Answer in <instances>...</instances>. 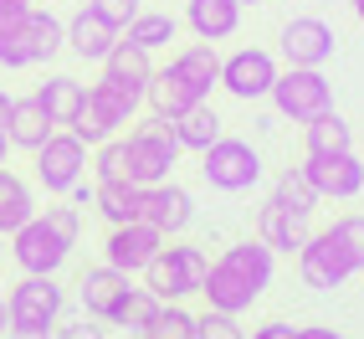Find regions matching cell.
<instances>
[{"instance_id":"obj_1","label":"cell","mask_w":364,"mask_h":339,"mask_svg":"<svg viewBox=\"0 0 364 339\" xmlns=\"http://www.w3.org/2000/svg\"><path fill=\"white\" fill-rule=\"evenodd\" d=\"M205 273H210V257L196 247V241H175L169 236L154 252V262L144 268V288H154L164 303H185V298L200 293Z\"/></svg>"},{"instance_id":"obj_2","label":"cell","mask_w":364,"mask_h":339,"mask_svg":"<svg viewBox=\"0 0 364 339\" xmlns=\"http://www.w3.org/2000/svg\"><path fill=\"white\" fill-rule=\"evenodd\" d=\"M200 175H205L210 190H221V196H241V190H252V185L267 175V170H262L257 144L221 134L210 150H200Z\"/></svg>"},{"instance_id":"obj_3","label":"cell","mask_w":364,"mask_h":339,"mask_svg":"<svg viewBox=\"0 0 364 339\" xmlns=\"http://www.w3.org/2000/svg\"><path fill=\"white\" fill-rule=\"evenodd\" d=\"M267 98H272L277 118H287V124H308L313 113L333 108V83L323 78V67H282Z\"/></svg>"},{"instance_id":"obj_4","label":"cell","mask_w":364,"mask_h":339,"mask_svg":"<svg viewBox=\"0 0 364 339\" xmlns=\"http://www.w3.org/2000/svg\"><path fill=\"white\" fill-rule=\"evenodd\" d=\"M6 308H11V329H57L67 308V288L46 273H21V283L6 293Z\"/></svg>"},{"instance_id":"obj_5","label":"cell","mask_w":364,"mask_h":339,"mask_svg":"<svg viewBox=\"0 0 364 339\" xmlns=\"http://www.w3.org/2000/svg\"><path fill=\"white\" fill-rule=\"evenodd\" d=\"M11 257H16L21 273H46V278H57V273L67 268V257H72V241L36 211L26 226L11 231Z\"/></svg>"},{"instance_id":"obj_6","label":"cell","mask_w":364,"mask_h":339,"mask_svg":"<svg viewBox=\"0 0 364 339\" xmlns=\"http://www.w3.org/2000/svg\"><path fill=\"white\" fill-rule=\"evenodd\" d=\"M31 160H36V180H41L46 196H67V190L87 175V144L72 129H52Z\"/></svg>"},{"instance_id":"obj_7","label":"cell","mask_w":364,"mask_h":339,"mask_svg":"<svg viewBox=\"0 0 364 339\" xmlns=\"http://www.w3.org/2000/svg\"><path fill=\"white\" fill-rule=\"evenodd\" d=\"M277 57L267 52V46H241V52L221 57V88L231 93L236 103H262L267 93L277 83Z\"/></svg>"},{"instance_id":"obj_8","label":"cell","mask_w":364,"mask_h":339,"mask_svg":"<svg viewBox=\"0 0 364 339\" xmlns=\"http://www.w3.org/2000/svg\"><path fill=\"white\" fill-rule=\"evenodd\" d=\"M298 278L313 293H333V288H344L354 278V268H349V257H344L333 231H308V241L298 247Z\"/></svg>"},{"instance_id":"obj_9","label":"cell","mask_w":364,"mask_h":339,"mask_svg":"<svg viewBox=\"0 0 364 339\" xmlns=\"http://www.w3.org/2000/svg\"><path fill=\"white\" fill-rule=\"evenodd\" d=\"M139 221L159 226L164 236H185L190 221H196V201H190V190L175 185V180L139 185Z\"/></svg>"},{"instance_id":"obj_10","label":"cell","mask_w":364,"mask_h":339,"mask_svg":"<svg viewBox=\"0 0 364 339\" xmlns=\"http://www.w3.org/2000/svg\"><path fill=\"white\" fill-rule=\"evenodd\" d=\"M318 201H354L364 190V155L359 150H338V155H308L303 160Z\"/></svg>"},{"instance_id":"obj_11","label":"cell","mask_w":364,"mask_h":339,"mask_svg":"<svg viewBox=\"0 0 364 339\" xmlns=\"http://www.w3.org/2000/svg\"><path fill=\"white\" fill-rule=\"evenodd\" d=\"M164 231L159 226H149V221H139V216H134V221H124V226H108V241H103V262H113V268L118 273H144V268H149V262H154V252L164 247Z\"/></svg>"},{"instance_id":"obj_12","label":"cell","mask_w":364,"mask_h":339,"mask_svg":"<svg viewBox=\"0 0 364 339\" xmlns=\"http://www.w3.org/2000/svg\"><path fill=\"white\" fill-rule=\"evenodd\" d=\"M277 46H282V62L287 67H328L338 36H333L328 21H318V16H293L282 26Z\"/></svg>"},{"instance_id":"obj_13","label":"cell","mask_w":364,"mask_h":339,"mask_svg":"<svg viewBox=\"0 0 364 339\" xmlns=\"http://www.w3.org/2000/svg\"><path fill=\"white\" fill-rule=\"evenodd\" d=\"M124 150H129V180L134 185H154V180H169V170L180 165V144H169V139H154V134H139L129 129L124 134Z\"/></svg>"},{"instance_id":"obj_14","label":"cell","mask_w":364,"mask_h":339,"mask_svg":"<svg viewBox=\"0 0 364 339\" xmlns=\"http://www.w3.org/2000/svg\"><path fill=\"white\" fill-rule=\"evenodd\" d=\"M129 273H118L113 262H98V268H82V278H77V288H72V293H77V308L87 313V319H103L108 324V313L118 308V298L129 293Z\"/></svg>"},{"instance_id":"obj_15","label":"cell","mask_w":364,"mask_h":339,"mask_svg":"<svg viewBox=\"0 0 364 339\" xmlns=\"http://www.w3.org/2000/svg\"><path fill=\"white\" fill-rule=\"evenodd\" d=\"M180 26H190L196 41H231L241 31V0H185Z\"/></svg>"},{"instance_id":"obj_16","label":"cell","mask_w":364,"mask_h":339,"mask_svg":"<svg viewBox=\"0 0 364 339\" xmlns=\"http://www.w3.org/2000/svg\"><path fill=\"white\" fill-rule=\"evenodd\" d=\"M57 52H67V21L31 6L21 16V57H26V67H46Z\"/></svg>"},{"instance_id":"obj_17","label":"cell","mask_w":364,"mask_h":339,"mask_svg":"<svg viewBox=\"0 0 364 339\" xmlns=\"http://www.w3.org/2000/svg\"><path fill=\"white\" fill-rule=\"evenodd\" d=\"M118 36H124V31H118L113 21H103L92 6H82L77 16L67 21V52H72V57H82V62H103V57L113 52V41H118Z\"/></svg>"},{"instance_id":"obj_18","label":"cell","mask_w":364,"mask_h":339,"mask_svg":"<svg viewBox=\"0 0 364 339\" xmlns=\"http://www.w3.org/2000/svg\"><path fill=\"white\" fill-rule=\"evenodd\" d=\"M52 129H57V124H52V113L41 108L36 93H31V98H11V118H6V144H11V150L36 155Z\"/></svg>"},{"instance_id":"obj_19","label":"cell","mask_w":364,"mask_h":339,"mask_svg":"<svg viewBox=\"0 0 364 339\" xmlns=\"http://www.w3.org/2000/svg\"><path fill=\"white\" fill-rule=\"evenodd\" d=\"M87 108L98 113L108 129L124 134L134 118L144 113V93H134V88H124V83H113V78H98V83L87 88Z\"/></svg>"},{"instance_id":"obj_20","label":"cell","mask_w":364,"mask_h":339,"mask_svg":"<svg viewBox=\"0 0 364 339\" xmlns=\"http://www.w3.org/2000/svg\"><path fill=\"white\" fill-rule=\"evenodd\" d=\"M257 236H262L272 252H287V257H298V247L308 241V216L287 211L282 201H267V206L257 211Z\"/></svg>"},{"instance_id":"obj_21","label":"cell","mask_w":364,"mask_h":339,"mask_svg":"<svg viewBox=\"0 0 364 339\" xmlns=\"http://www.w3.org/2000/svg\"><path fill=\"white\" fill-rule=\"evenodd\" d=\"M200 103V93L190 88L175 67H154V78L144 83V108H154V113H169V118H180L185 108H196Z\"/></svg>"},{"instance_id":"obj_22","label":"cell","mask_w":364,"mask_h":339,"mask_svg":"<svg viewBox=\"0 0 364 339\" xmlns=\"http://www.w3.org/2000/svg\"><path fill=\"white\" fill-rule=\"evenodd\" d=\"M169 67H175L180 78L200 93V98H210V88H221V52H215L210 41H190V46H180V52L169 57Z\"/></svg>"},{"instance_id":"obj_23","label":"cell","mask_w":364,"mask_h":339,"mask_svg":"<svg viewBox=\"0 0 364 339\" xmlns=\"http://www.w3.org/2000/svg\"><path fill=\"white\" fill-rule=\"evenodd\" d=\"M98 67H103V78H113V83H124V88L144 93V83L154 78V52H144V46H134L129 36H118L113 52H108Z\"/></svg>"},{"instance_id":"obj_24","label":"cell","mask_w":364,"mask_h":339,"mask_svg":"<svg viewBox=\"0 0 364 339\" xmlns=\"http://www.w3.org/2000/svg\"><path fill=\"white\" fill-rule=\"evenodd\" d=\"M36 98H41V108H46V113H52V124H57V129H67L72 118L82 113V103H87V83L67 78V72H52V78L36 88Z\"/></svg>"},{"instance_id":"obj_25","label":"cell","mask_w":364,"mask_h":339,"mask_svg":"<svg viewBox=\"0 0 364 339\" xmlns=\"http://www.w3.org/2000/svg\"><path fill=\"white\" fill-rule=\"evenodd\" d=\"M303 144H308V155H338V150H354V129L338 108H323L303 124Z\"/></svg>"},{"instance_id":"obj_26","label":"cell","mask_w":364,"mask_h":339,"mask_svg":"<svg viewBox=\"0 0 364 339\" xmlns=\"http://www.w3.org/2000/svg\"><path fill=\"white\" fill-rule=\"evenodd\" d=\"M92 211L108 226H124L139 216V185L134 180H92Z\"/></svg>"},{"instance_id":"obj_27","label":"cell","mask_w":364,"mask_h":339,"mask_svg":"<svg viewBox=\"0 0 364 339\" xmlns=\"http://www.w3.org/2000/svg\"><path fill=\"white\" fill-rule=\"evenodd\" d=\"M221 124H226V118L215 113L205 98H200L196 108H185V113L175 118V134H180V144H185V155H200V150H210V144L226 134Z\"/></svg>"},{"instance_id":"obj_28","label":"cell","mask_w":364,"mask_h":339,"mask_svg":"<svg viewBox=\"0 0 364 339\" xmlns=\"http://www.w3.org/2000/svg\"><path fill=\"white\" fill-rule=\"evenodd\" d=\"M36 216V196H31V185L16 175V170L0 165V231H16V226H26Z\"/></svg>"},{"instance_id":"obj_29","label":"cell","mask_w":364,"mask_h":339,"mask_svg":"<svg viewBox=\"0 0 364 339\" xmlns=\"http://www.w3.org/2000/svg\"><path fill=\"white\" fill-rule=\"evenodd\" d=\"M159 303H164V298L154 293V288H129V293H124V298H118V308L108 313V324L139 339L144 329H149V324H154V313H159Z\"/></svg>"},{"instance_id":"obj_30","label":"cell","mask_w":364,"mask_h":339,"mask_svg":"<svg viewBox=\"0 0 364 339\" xmlns=\"http://www.w3.org/2000/svg\"><path fill=\"white\" fill-rule=\"evenodd\" d=\"M124 36L134 46H144V52H159V46L180 41V16H169V11H139L124 26Z\"/></svg>"},{"instance_id":"obj_31","label":"cell","mask_w":364,"mask_h":339,"mask_svg":"<svg viewBox=\"0 0 364 339\" xmlns=\"http://www.w3.org/2000/svg\"><path fill=\"white\" fill-rule=\"evenodd\" d=\"M272 201H282L287 211H298V216H313V211H318V190H313L303 165H287V170H277V180H272Z\"/></svg>"},{"instance_id":"obj_32","label":"cell","mask_w":364,"mask_h":339,"mask_svg":"<svg viewBox=\"0 0 364 339\" xmlns=\"http://www.w3.org/2000/svg\"><path fill=\"white\" fill-rule=\"evenodd\" d=\"M139 339H196V313H190L185 303H159L154 324L144 329Z\"/></svg>"},{"instance_id":"obj_33","label":"cell","mask_w":364,"mask_h":339,"mask_svg":"<svg viewBox=\"0 0 364 339\" xmlns=\"http://www.w3.org/2000/svg\"><path fill=\"white\" fill-rule=\"evenodd\" d=\"M92 180H129V150H124V134L103 139L98 150H92Z\"/></svg>"},{"instance_id":"obj_34","label":"cell","mask_w":364,"mask_h":339,"mask_svg":"<svg viewBox=\"0 0 364 339\" xmlns=\"http://www.w3.org/2000/svg\"><path fill=\"white\" fill-rule=\"evenodd\" d=\"M328 231L338 236V247H344L349 268H354V273H364V216H359V211H354V216H338Z\"/></svg>"},{"instance_id":"obj_35","label":"cell","mask_w":364,"mask_h":339,"mask_svg":"<svg viewBox=\"0 0 364 339\" xmlns=\"http://www.w3.org/2000/svg\"><path fill=\"white\" fill-rule=\"evenodd\" d=\"M21 16L16 6H0V67H26V57H21Z\"/></svg>"},{"instance_id":"obj_36","label":"cell","mask_w":364,"mask_h":339,"mask_svg":"<svg viewBox=\"0 0 364 339\" xmlns=\"http://www.w3.org/2000/svg\"><path fill=\"white\" fill-rule=\"evenodd\" d=\"M196 339H247V329H241V313H221V308L196 313Z\"/></svg>"},{"instance_id":"obj_37","label":"cell","mask_w":364,"mask_h":339,"mask_svg":"<svg viewBox=\"0 0 364 339\" xmlns=\"http://www.w3.org/2000/svg\"><path fill=\"white\" fill-rule=\"evenodd\" d=\"M52 339H108V334H103V319H87V313H77V319H57Z\"/></svg>"},{"instance_id":"obj_38","label":"cell","mask_w":364,"mask_h":339,"mask_svg":"<svg viewBox=\"0 0 364 339\" xmlns=\"http://www.w3.org/2000/svg\"><path fill=\"white\" fill-rule=\"evenodd\" d=\"M87 6H92V11H98L103 21H113V26H118V31H124V26H129V21H134V16L144 11V0H87Z\"/></svg>"},{"instance_id":"obj_39","label":"cell","mask_w":364,"mask_h":339,"mask_svg":"<svg viewBox=\"0 0 364 339\" xmlns=\"http://www.w3.org/2000/svg\"><path fill=\"white\" fill-rule=\"evenodd\" d=\"M41 216H46V221H52L67 241H72V247H77V236H82V211H77V206H46Z\"/></svg>"},{"instance_id":"obj_40","label":"cell","mask_w":364,"mask_h":339,"mask_svg":"<svg viewBox=\"0 0 364 339\" xmlns=\"http://www.w3.org/2000/svg\"><path fill=\"white\" fill-rule=\"evenodd\" d=\"M293 334H298L293 324H282V319H267V324H262V329H252L247 339H293Z\"/></svg>"},{"instance_id":"obj_41","label":"cell","mask_w":364,"mask_h":339,"mask_svg":"<svg viewBox=\"0 0 364 339\" xmlns=\"http://www.w3.org/2000/svg\"><path fill=\"white\" fill-rule=\"evenodd\" d=\"M293 339H344V334H338V329H328V324H303Z\"/></svg>"},{"instance_id":"obj_42","label":"cell","mask_w":364,"mask_h":339,"mask_svg":"<svg viewBox=\"0 0 364 339\" xmlns=\"http://www.w3.org/2000/svg\"><path fill=\"white\" fill-rule=\"evenodd\" d=\"M67 196H72V206H92V185H87V180H77V185L67 190Z\"/></svg>"},{"instance_id":"obj_43","label":"cell","mask_w":364,"mask_h":339,"mask_svg":"<svg viewBox=\"0 0 364 339\" xmlns=\"http://www.w3.org/2000/svg\"><path fill=\"white\" fill-rule=\"evenodd\" d=\"M11 339H52V329H11Z\"/></svg>"},{"instance_id":"obj_44","label":"cell","mask_w":364,"mask_h":339,"mask_svg":"<svg viewBox=\"0 0 364 339\" xmlns=\"http://www.w3.org/2000/svg\"><path fill=\"white\" fill-rule=\"evenodd\" d=\"M6 118H11V93L0 88V129H6Z\"/></svg>"},{"instance_id":"obj_45","label":"cell","mask_w":364,"mask_h":339,"mask_svg":"<svg viewBox=\"0 0 364 339\" xmlns=\"http://www.w3.org/2000/svg\"><path fill=\"white\" fill-rule=\"evenodd\" d=\"M11 334V308H6V298H0V339Z\"/></svg>"},{"instance_id":"obj_46","label":"cell","mask_w":364,"mask_h":339,"mask_svg":"<svg viewBox=\"0 0 364 339\" xmlns=\"http://www.w3.org/2000/svg\"><path fill=\"white\" fill-rule=\"evenodd\" d=\"M0 6H16V11H31L36 0H0Z\"/></svg>"},{"instance_id":"obj_47","label":"cell","mask_w":364,"mask_h":339,"mask_svg":"<svg viewBox=\"0 0 364 339\" xmlns=\"http://www.w3.org/2000/svg\"><path fill=\"white\" fill-rule=\"evenodd\" d=\"M6 155H11V144H6V129H0V165H6Z\"/></svg>"},{"instance_id":"obj_48","label":"cell","mask_w":364,"mask_h":339,"mask_svg":"<svg viewBox=\"0 0 364 339\" xmlns=\"http://www.w3.org/2000/svg\"><path fill=\"white\" fill-rule=\"evenodd\" d=\"M349 6H354V16H359V26H364V0H349Z\"/></svg>"},{"instance_id":"obj_49","label":"cell","mask_w":364,"mask_h":339,"mask_svg":"<svg viewBox=\"0 0 364 339\" xmlns=\"http://www.w3.org/2000/svg\"><path fill=\"white\" fill-rule=\"evenodd\" d=\"M241 6H272V0H241Z\"/></svg>"},{"instance_id":"obj_50","label":"cell","mask_w":364,"mask_h":339,"mask_svg":"<svg viewBox=\"0 0 364 339\" xmlns=\"http://www.w3.org/2000/svg\"><path fill=\"white\" fill-rule=\"evenodd\" d=\"M0 257H6V231H0Z\"/></svg>"},{"instance_id":"obj_51","label":"cell","mask_w":364,"mask_h":339,"mask_svg":"<svg viewBox=\"0 0 364 339\" xmlns=\"http://www.w3.org/2000/svg\"><path fill=\"white\" fill-rule=\"evenodd\" d=\"M359 155H364V139H359Z\"/></svg>"}]
</instances>
